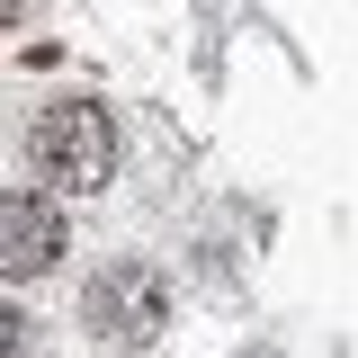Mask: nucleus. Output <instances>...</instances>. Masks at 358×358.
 I'll return each mask as SVG.
<instances>
[{
  "label": "nucleus",
  "instance_id": "nucleus-1",
  "mask_svg": "<svg viewBox=\"0 0 358 358\" xmlns=\"http://www.w3.org/2000/svg\"><path fill=\"white\" fill-rule=\"evenodd\" d=\"M27 162H36V179H45V188H63V197L108 188V171H117V126H108V108H90V99L45 108L36 134H27Z\"/></svg>",
  "mask_w": 358,
  "mask_h": 358
},
{
  "label": "nucleus",
  "instance_id": "nucleus-2",
  "mask_svg": "<svg viewBox=\"0 0 358 358\" xmlns=\"http://www.w3.org/2000/svg\"><path fill=\"white\" fill-rule=\"evenodd\" d=\"M81 313H90V331H99V341H117V350H143V341L171 322V287H162L143 260H108L99 278H90Z\"/></svg>",
  "mask_w": 358,
  "mask_h": 358
},
{
  "label": "nucleus",
  "instance_id": "nucleus-3",
  "mask_svg": "<svg viewBox=\"0 0 358 358\" xmlns=\"http://www.w3.org/2000/svg\"><path fill=\"white\" fill-rule=\"evenodd\" d=\"M63 260V215H54V197L36 188H18V197H0V268L9 278H36V268Z\"/></svg>",
  "mask_w": 358,
  "mask_h": 358
},
{
  "label": "nucleus",
  "instance_id": "nucleus-4",
  "mask_svg": "<svg viewBox=\"0 0 358 358\" xmlns=\"http://www.w3.org/2000/svg\"><path fill=\"white\" fill-rule=\"evenodd\" d=\"M0 350H9V358H27V322H18V313H0Z\"/></svg>",
  "mask_w": 358,
  "mask_h": 358
},
{
  "label": "nucleus",
  "instance_id": "nucleus-5",
  "mask_svg": "<svg viewBox=\"0 0 358 358\" xmlns=\"http://www.w3.org/2000/svg\"><path fill=\"white\" fill-rule=\"evenodd\" d=\"M0 9H9V18H27V0H0Z\"/></svg>",
  "mask_w": 358,
  "mask_h": 358
}]
</instances>
